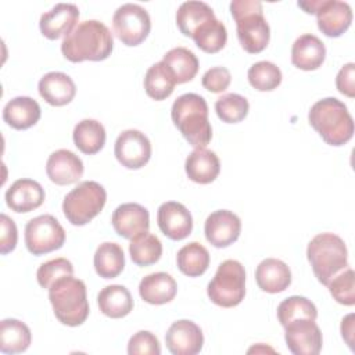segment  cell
<instances>
[{
  "mask_svg": "<svg viewBox=\"0 0 355 355\" xmlns=\"http://www.w3.org/2000/svg\"><path fill=\"white\" fill-rule=\"evenodd\" d=\"M207 294L211 302L222 308L237 306L245 295V270L236 259L223 261L212 280L208 283Z\"/></svg>",
  "mask_w": 355,
  "mask_h": 355,
  "instance_id": "cell-8",
  "label": "cell"
},
{
  "mask_svg": "<svg viewBox=\"0 0 355 355\" xmlns=\"http://www.w3.org/2000/svg\"><path fill=\"white\" fill-rule=\"evenodd\" d=\"M49 300L54 315L65 326H80L89 316V301L83 280L65 276L49 288Z\"/></svg>",
  "mask_w": 355,
  "mask_h": 355,
  "instance_id": "cell-5",
  "label": "cell"
},
{
  "mask_svg": "<svg viewBox=\"0 0 355 355\" xmlns=\"http://www.w3.org/2000/svg\"><path fill=\"white\" fill-rule=\"evenodd\" d=\"M73 143L86 155L97 154L105 144V129L96 119H82L73 128Z\"/></svg>",
  "mask_w": 355,
  "mask_h": 355,
  "instance_id": "cell-30",
  "label": "cell"
},
{
  "mask_svg": "<svg viewBox=\"0 0 355 355\" xmlns=\"http://www.w3.org/2000/svg\"><path fill=\"white\" fill-rule=\"evenodd\" d=\"M129 355H159L161 344L155 334L147 330L135 333L128 343Z\"/></svg>",
  "mask_w": 355,
  "mask_h": 355,
  "instance_id": "cell-42",
  "label": "cell"
},
{
  "mask_svg": "<svg viewBox=\"0 0 355 355\" xmlns=\"http://www.w3.org/2000/svg\"><path fill=\"white\" fill-rule=\"evenodd\" d=\"M115 36L129 47L143 43L151 31V18L146 8L126 3L116 8L112 17Z\"/></svg>",
  "mask_w": 355,
  "mask_h": 355,
  "instance_id": "cell-9",
  "label": "cell"
},
{
  "mask_svg": "<svg viewBox=\"0 0 355 355\" xmlns=\"http://www.w3.org/2000/svg\"><path fill=\"white\" fill-rule=\"evenodd\" d=\"M64 243L65 230L53 215H39L25 226V245L33 255H44L55 251Z\"/></svg>",
  "mask_w": 355,
  "mask_h": 355,
  "instance_id": "cell-10",
  "label": "cell"
},
{
  "mask_svg": "<svg viewBox=\"0 0 355 355\" xmlns=\"http://www.w3.org/2000/svg\"><path fill=\"white\" fill-rule=\"evenodd\" d=\"M330 295L341 305L352 306L355 304V284H354V270L351 268L343 269L327 283Z\"/></svg>",
  "mask_w": 355,
  "mask_h": 355,
  "instance_id": "cell-41",
  "label": "cell"
},
{
  "mask_svg": "<svg viewBox=\"0 0 355 355\" xmlns=\"http://www.w3.org/2000/svg\"><path fill=\"white\" fill-rule=\"evenodd\" d=\"M0 226H1V233H0V254L6 255L11 252L18 241V230L15 222L6 214L0 215Z\"/></svg>",
  "mask_w": 355,
  "mask_h": 355,
  "instance_id": "cell-44",
  "label": "cell"
},
{
  "mask_svg": "<svg viewBox=\"0 0 355 355\" xmlns=\"http://www.w3.org/2000/svg\"><path fill=\"white\" fill-rule=\"evenodd\" d=\"M42 110L36 100L28 96L11 98L3 108L4 122L17 130L32 128L40 119Z\"/></svg>",
  "mask_w": 355,
  "mask_h": 355,
  "instance_id": "cell-23",
  "label": "cell"
},
{
  "mask_svg": "<svg viewBox=\"0 0 355 355\" xmlns=\"http://www.w3.org/2000/svg\"><path fill=\"white\" fill-rule=\"evenodd\" d=\"M209 252L198 241H191L183 245L176 255L179 270L189 277H198L204 275L209 266Z\"/></svg>",
  "mask_w": 355,
  "mask_h": 355,
  "instance_id": "cell-32",
  "label": "cell"
},
{
  "mask_svg": "<svg viewBox=\"0 0 355 355\" xmlns=\"http://www.w3.org/2000/svg\"><path fill=\"white\" fill-rule=\"evenodd\" d=\"M212 18H215L214 10L204 1H184L176 11V25L187 37H191L198 26Z\"/></svg>",
  "mask_w": 355,
  "mask_h": 355,
  "instance_id": "cell-31",
  "label": "cell"
},
{
  "mask_svg": "<svg viewBox=\"0 0 355 355\" xmlns=\"http://www.w3.org/2000/svg\"><path fill=\"white\" fill-rule=\"evenodd\" d=\"M173 125L182 136L196 148H205L212 139V128L208 119V104L197 93L179 96L171 108Z\"/></svg>",
  "mask_w": 355,
  "mask_h": 355,
  "instance_id": "cell-2",
  "label": "cell"
},
{
  "mask_svg": "<svg viewBox=\"0 0 355 355\" xmlns=\"http://www.w3.org/2000/svg\"><path fill=\"white\" fill-rule=\"evenodd\" d=\"M178 293V283L166 272H155L144 276L139 284V294L143 301L151 305L171 302Z\"/></svg>",
  "mask_w": 355,
  "mask_h": 355,
  "instance_id": "cell-25",
  "label": "cell"
},
{
  "mask_svg": "<svg viewBox=\"0 0 355 355\" xmlns=\"http://www.w3.org/2000/svg\"><path fill=\"white\" fill-rule=\"evenodd\" d=\"M159 230L171 240L179 241L191 234L193 218L190 211L178 201H166L157 212Z\"/></svg>",
  "mask_w": 355,
  "mask_h": 355,
  "instance_id": "cell-15",
  "label": "cell"
},
{
  "mask_svg": "<svg viewBox=\"0 0 355 355\" xmlns=\"http://www.w3.org/2000/svg\"><path fill=\"white\" fill-rule=\"evenodd\" d=\"M191 39L200 50L208 54H214L225 47L227 42V31L223 22L212 18L198 26Z\"/></svg>",
  "mask_w": 355,
  "mask_h": 355,
  "instance_id": "cell-36",
  "label": "cell"
},
{
  "mask_svg": "<svg viewBox=\"0 0 355 355\" xmlns=\"http://www.w3.org/2000/svg\"><path fill=\"white\" fill-rule=\"evenodd\" d=\"M97 304L101 313L112 319L125 318L133 309L132 294L121 284L105 286L97 295Z\"/></svg>",
  "mask_w": 355,
  "mask_h": 355,
  "instance_id": "cell-27",
  "label": "cell"
},
{
  "mask_svg": "<svg viewBox=\"0 0 355 355\" xmlns=\"http://www.w3.org/2000/svg\"><path fill=\"white\" fill-rule=\"evenodd\" d=\"M96 273L103 279L119 276L125 268V254L119 244L112 241L101 243L93 258Z\"/></svg>",
  "mask_w": 355,
  "mask_h": 355,
  "instance_id": "cell-28",
  "label": "cell"
},
{
  "mask_svg": "<svg viewBox=\"0 0 355 355\" xmlns=\"http://www.w3.org/2000/svg\"><path fill=\"white\" fill-rule=\"evenodd\" d=\"M240 232L241 220L232 211L218 209L205 219V239L216 248H225L233 244L239 239Z\"/></svg>",
  "mask_w": 355,
  "mask_h": 355,
  "instance_id": "cell-14",
  "label": "cell"
},
{
  "mask_svg": "<svg viewBox=\"0 0 355 355\" xmlns=\"http://www.w3.org/2000/svg\"><path fill=\"white\" fill-rule=\"evenodd\" d=\"M250 85L258 92H272L282 83L280 68L270 61H258L247 72Z\"/></svg>",
  "mask_w": 355,
  "mask_h": 355,
  "instance_id": "cell-38",
  "label": "cell"
},
{
  "mask_svg": "<svg viewBox=\"0 0 355 355\" xmlns=\"http://www.w3.org/2000/svg\"><path fill=\"white\" fill-rule=\"evenodd\" d=\"M29 327L14 318L3 319L0 322V351L4 354H19L31 345Z\"/></svg>",
  "mask_w": 355,
  "mask_h": 355,
  "instance_id": "cell-29",
  "label": "cell"
},
{
  "mask_svg": "<svg viewBox=\"0 0 355 355\" xmlns=\"http://www.w3.org/2000/svg\"><path fill=\"white\" fill-rule=\"evenodd\" d=\"M324 43L312 33H304L295 39L291 47V62L302 71H315L324 62Z\"/></svg>",
  "mask_w": 355,
  "mask_h": 355,
  "instance_id": "cell-22",
  "label": "cell"
},
{
  "mask_svg": "<svg viewBox=\"0 0 355 355\" xmlns=\"http://www.w3.org/2000/svg\"><path fill=\"white\" fill-rule=\"evenodd\" d=\"M40 97L53 107L69 104L75 94L76 86L72 78L64 72H49L43 75L37 85Z\"/></svg>",
  "mask_w": 355,
  "mask_h": 355,
  "instance_id": "cell-21",
  "label": "cell"
},
{
  "mask_svg": "<svg viewBox=\"0 0 355 355\" xmlns=\"http://www.w3.org/2000/svg\"><path fill=\"white\" fill-rule=\"evenodd\" d=\"M230 80H232V75L227 68L214 67L204 73L201 79V85L204 89H207L211 93H222L229 87Z\"/></svg>",
  "mask_w": 355,
  "mask_h": 355,
  "instance_id": "cell-43",
  "label": "cell"
},
{
  "mask_svg": "<svg viewBox=\"0 0 355 355\" xmlns=\"http://www.w3.org/2000/svg\"><path fill=\"white\" fill-rule=\"evenodd\" d=\"M162 62L171 69L178 85L193 80L198 72V60L196 54L186 47L171 49L165 53Z\"/></svg>",
  "mask_w": 355,
  "mask_h": 355,
  "instance_id": "cell-33",
  "label": "cell"
},
{
  "mask_svg": "<svg viewBox=\"0 0 355 355\" xmlns=\"http://www.w3.org/2000/svg\"><path fill=\"white\" fill-rule=\"evenodd\" d=\"M308 121L330 146H344L354 136V119L347 105L336 97L316 101L308 112Z\"/></svg>",
  "mask_w": 355,
  "mask_h": 355,
  "instance_id": "cell-3",
  "label": "cell"
},
{
  "mask_svg": "<svg viewBox=\"0 0 355 355\" xmlns=\"http://www.w3.org/2000/svg\"><path fill=\"white\" fill-rule=\"evenodd\" d=\"M111 223L121 237L132 240L133 237L148 232L150 214L147 208L137 202H125L115 208L111 216Z\"/></svg>",
  "mask_w": 355,
  "mask_h": 355,
  "instance_id": "cell-18",
  "label": "cell"
},
{
  "mask_svg": "<svg viewBox=\"0 0 355 355\" xmlns=\"http://www.w3.org/2000/svg\"><path fill=\"white\" fill-rule=\"evenodd\" d=\"M79 19V8L75 4L58 3L50 11L42 14L39 21L40 32L50 40L68 36L76 26Z\"/></svg>",
  "mask_w": 355,
  "mask_h": 355,
  "instance_id": "cell-17",
  "label": "cell"
},
{
  "mask_svg": "<svg viewBox=\"0 0 355 355\" xmlns=\"http://www.w3.org/2000/svg\"><path fill=\"white\" fill-rule=\"evenodd\" d=\"M354 319H355L354 313H349L341 320V336L352 351H354Z\"/></svg>",
  "mask_w": 355,
  "mask_h": 355,
  "instance_id": "cell-46",
  "label": "cell"
},
{
  "mask_svg": "<svg viewBox=\"0 0 355 355\" xmlns=\"http://www.w3.org/2000/svg\"><path fill=\"white\" fill-rule=\"evenodd\" d=\"M44 189L33 179H18L6 191L7 207L18 214L31 212L44 201Z\"/></svg>",
  "mask_w": 355,
  "mask_h": 355,
  "instance_id": "cell-20",
  "label": "cell"
},
{
  "mask_svg": "<svg viewBox=\"0 0 355 355\" xmlns=\"http://www.w3.org/2000/svg\"><path fill=\"white\" fill-rule=\"evenodd\" d=\"M336 86L341 94L349 98L355 97V64L354 62L345 64L338 71L336 76Z\"/></svg>",
  "mask_w": 355,
  "mask_h": 355,
  "instance_id": "cell-45",
  "label": "cell"
},
{
  "mask_svg": "<svg viewBox=\"0 0 355 355\" xmlns=\"http://www.w3.org/2000/svg\"><path fill=\"white\" fill-rule=\"evenodd\" d=\"M83 169L82 159L75 153L65 148L51 153L46 162L49 179L58 186L76 183L82 178Z\"/></svg>",
  "mask_w": 355,
  "mask_h": 355,
  "instance_id": "cell-19",
  "label": "cell"
},
{
  "mask_svg": "<svg viewBox=\"0 0 355 355\" xmlns=\"http://www.w3.org/2000/svg\"><path fill=\"white\" fill-rule=\"evenodd\" d=\"M114 154L122 166L128 169H140L151 158V143L143 132L128 129L116 137Z\"/></svg>",
  "mask_w": 355,
  "mask_h": 355,
  "instance_id": "cell-11",
  "label": "cell"
},
{
  "mask_svg": "<svg viewBox=\"0 0 355 355\" xmlns=\"http://www.w3.org/2000/svg\"><path fill=\"white\" fill-rule=\"evenodd\" d=\"M248 100L237 93L222 94L215 101V111L218 118L226 123L241 122L248 115Z\"/></svg>",
  "mask_w": 355,
  "mask_h": 355,
  "instance_id": "cell-39",
  "label": "cell"
},
{
  "mask_svg": "<svg viewBox=\"0 0 355 355\" xmlns=\"http://www.w3.org/2000/svg\"><path fill=\"white\" fill-rule=\"evenodd\" d=\"M284 340L294 355H318L323 345L322 331L311 319H297L286 324Z\"/></svg>",
  "mask_w": 355,
  "mask_h": 355,
  "instance_id": "cell-12",
  "label": "cell"
},
{
  "mask_svg": "<svg viewBox=\"0 0 355 355\" xmlns=\"http://www.w3.org/2000/svg\"><path fill=\"white\" fill-rule=\"evenodd\" d=\"M255 280L262 291L276 294L282 293L291 284V270L277 258H266L255 269Z\"/></svg>",
  "mask_w": 355,
  "mask_h": 355,
  "instance_id": "cell-24",
  "label": "cell"
},
{
  "mask_svg": "<svg viewBox=\"0 0 355 355\" xmlns=\"http://www.w3.org/2000/svg\"><path fill=\"white\" fill-rule=\"evenodd\" d=\"M316 318L318 309L315 304L306 297L291 295L283 300L277 306V319L283 327L297 319L316 320Z\"/></svg>",
  "mask_w": 355,
  "mask_h": 355,
  "instance_id": "cell-37",
  "label": "cell"
},
{
  "mask_svg": "<svg viewBox=\"0 0 355 355\" xmlns=\"http://www.w3.org/2000/svg\"><path fill=\"white\" fill-rule=\"evenodd\" d=\"M184 169L190 180L198 184H208L218 178L220 172V162L214 151L196 148L187 155Z\"/></svg>",
  "mask_w": 355,
  "mask_h": 355,
  "instance_id": "cell-26",
  "label": "cell"
},
{
  "mask_svg": "<svg viewBox=\"0 0 355 355\" xmlns=\"http://www.w3.org/2000/svg\"><path fill=\"white\" fill-rule=\"evenodd\" d=\"M306 258L318 282L324 286L348 266V251L344 240L329 232L319 233L309 241Z\"/></svg>",
  "mask_w": 355,
  "mask_h": 355,
  "instance_id": "cell-6",
  "label": "cell"
},
{
  "mask_svg": "<svg viewBox=\"0 0 355 355\" xmlns=\"http://www.w3.org/2000/svg\"><path fill=\"white\" fill-rule=\"evenodd\" d=\"M73 275V265L71 261L67 258H54L47 262H43L37 272H36V279L40 287L43 288H50L57 280L65 276H72Z\"/></svg>",
  "mask_w": 355,
  "mask_h": 355,
  "instance_id": "cell-40",
  "label": "cell"
},
{
  "mask_svg": "<svg viewBox=\"0 0 355 355\" xmlns=\"http://www.w3.org/2000/svg\"><path fill=\"white\" fill-rule=\"evenodd\" d=\"M165 344L173 355H196L202 349L204 334L194 322L180 319L169 326L165 334Z\"/></svg>",
  "mask_w": 355,
  "mask_h": 355,
  "instance_id": "cell-13",
  "label": "cell"
},
{
  "mask_svg": "<svg viewBox=\"0 0 355 355\" xmlns=\"http://www.w3.org/2000/svg\"><path fill=\"white\" fill-rule=\"evenodd\" d=\"M230 12L236 21L237 39L250 54L263 51L270 39V28L263 17L262 3L257 0H233Z\"/></svg>",
  "mask_w": 355,
  "mask_h": 355,
  "instance_id": "cell-4",
  "label": "cell"
},
{
  "mask_svg": "<svg viewBox=\"0 0 355 355\" xmlns=\"http://www.w3.org/2000/svg\"><path fill=\"white\" fill-rule=\"evenodd\" d=\"M129 254L137 266H150L159 261L162 255L161 240L148 232H144L130 240Z\"/></svg>",
  "mask_w": 355,
  "mask_h": 355,
  "instance_id": "cell-35",
  "label": "cell"
},
{
  "mask_svg": "<svg viewBox=\"0 0 355 355\" xmlns=\"http://www.w3.org/2000/svg\"><path fill=\"white\" fill-rule=\"evenodd\" d=\"M105 201V189L94 180H85L64 197L62 212L73 226H83L103 211Z\"/></svg>",
  "mask_w": 355,
  "mask_h": 355,
  "instance_id": "cell-7",
  "label": "cell"
},
{
  "mask_svg": "<svg viewBox=\"0 0 355 355\" xmlns=\"http://www.w3.org/2000/svg\"><path fill=\"white\" fill-rule=\"evenodd\" d=\"M175 85H176V80L171 69L162 61L153 64L146 72L144 90L147 96L151 97L153 100L161 101L168 98L173 93Z\"/></svg>",
  "mask_w": 355,
  "mask_h": 355,
  "instance_id": "cell-34",
  "label": "cell"
},
{
  "mask_svg": "<svg viewBox=\"0 0 355 355\" xmlns=\"http://www.w3.org/2000/svg\"><path fill=\"white\" fill-rule=\"evenodd\" d=\"M315 14L319 31L327 37H340L352 22V10L345 1L322 0Z\"/></svg>",
  "mask_w": 355,
  "mask_h": 355,
  "instance_id": "cell-16",
  "label": "cell"
},
{
  "mask_svg": "<svg viewBox=\"0 0 355 355\" xmlns=\"http://www.w3.org/2000/svg\"><path fill=\"white\" fill-rule=\"evenodd\" d=\"M112 49L111 31L97 19L78 24L61 43V53L71 62L103 61L111 55Z\"/></svg>",
  "mask_w": 355,
  "mask_h": 355,
  "instance_id": "cell-1",
  "label": "cell"
}]
</instances>
